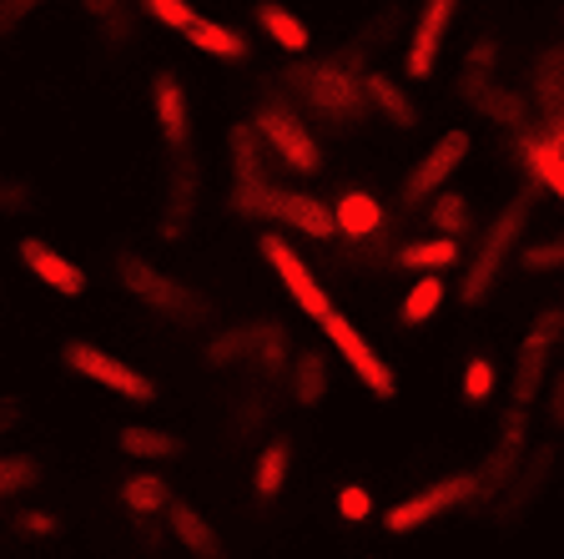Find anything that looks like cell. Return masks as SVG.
Segmentation results:
<instances>
[{
  "label": "cell",
  "instance_id": "1",
  "mask_svg": "<svg viewBox=\"0 0 564 559\" xmlns=\"http://www.w3.org/2000/svg\"><path fill=\"white\" fill-rule=\"evenodd\" d=\"M534 202H540V186L529 182V186H519L505 207L494 212V222L484 227V237H479V252H474L469 272H464V282H458V303L464 308L489 303V292L499 288L509 257L524 247V227H529V217H534Z\"/></svg>",
  "mask_w": 564,
  "mask_h": 559
},
{
  "label": "cell",
  "instance_id": "2",
  "mask_svg": "<svg viewBox=\"0 0 564 559\" xmlns=\"http://www.w3.org/2000/svg\"><path fill=\"white\" fill-rule=\"evenodd\" d=\"M364 76L368 71H358L343 51H333V56H323V61L293 66L288 71V86H293L297 101H303L307 111H317L323 121H333V127H358V121L373 117V111H368Z\"/></svg>",
  "mask_w": 564,
  "mask_h": 559
},
{
  "label": "cell",
  "instance_id": "3",
  "mask_svg": "<svg viewBox=\"0 0 564 559\" xmlns=\"http://www.w3.org/2000/svg\"><path fill=\"white\" fill-rule=\"evenodd\" d=\"M111 272H117L121 288H127L152 318H162V323H172V327H202L212 318V298H202L197 288H187L182 278L162 272L152 257L131 252V247H121V252L111 257Z\"/></svg>",
  "mask_w": 564,
  "mask_h": 559
},
{
  "label": "cell",
  "instance_id": "4",
  "mask_svg": "<svg viewBox=\"0 0 564 559\" xmlns=\"http://www.w3.org/2000/svg\"><path fill=\"white\" fill-rule=\"evenodd\" d=\"M293 333L288 323L278 318H258V323H237V327H223L212 333L207 348H202V363L207 368H252L262 384L282 378L288 363H293Z\"/></svg>",
  "mask_w": 564,
  "mask_h": 559
},
{
  "label": "cell",
  "instance_id": "5",
  "mask_svg": "<svg viewBox=\"0 0 564 559\" xmlns=\"http://www.w3.org/2000/svg\"><path fill=\"white\" fill-rule=\"evenodd\" d=\"M227 166H232V186H227V207L247 222H278V182L268 172V147L252 131V121H237L227 131Z\"/></svg>",
  "mask_w": 564,
  "mask_h": 559
},
{
  "label": "cell",
  "instance_id": "6",
  "mask_svg": "<svg viewBox=\"0 0 564 559\" xmlns=\"http://www.w3.org/2000/svg\"><path fill=\"white\" fill-rule=\"evenodd\" d=\"M252 131L262 137L268 157H278L288 172H297V176L323 172V147H317V137L307 131L303 111H293L288 96H262L258 111H252Z\"/></svg>",
  "mask_w": 564,
  "mask_h": 559
},
{
  "label": "cell",
  "instance_id": "7",
  "mask_svg": "<svg viewBox=\"0 0 564 559\" xmlns=\"http://www.w3.org/2000/svg\"><path fill=\"white\" fill-rule=\"evenodd\" d=\"M61 368H70L76 378H86V384L106 388V394L127 398V404H137V408L156 404V384H152V378H147L141 368H131V363H121L117 353H106L101 343L66 338V343H61Z\"/></svg>",
  "mask_w": 564,
  "mask_h": 559
},
{
  "label": "cell",
  "instance_id": "8",
  "mask_svg": "<svg viewBox=\"0 0 564 559\" xmlns=\"http://www.w3.org/2000/svg\"><path fill=\"white\" fill-rule=\"evenodd\" d=\"M564 343V303H550L529 318L524 338H519L514 353V384H509V398L519 408H529L534 398H544V378H550V358Z\"/></svg>",
  "mask_w": 564,
  "mask_h": 559
},
{
  "label": "cell",
  "instance_id": "9",
  "mask_svg": "<svg viewBox=\"0 0 564 559\" xmlns=\"http://www.w3.org/2000/svg\"><path fill=\"white\" fill-rule=\"evenodd\" d=\"M474 499H479L474 474H444V479H434V484H423L419 494H409V499L393 504V509L383 514V529L388 535H413V529L434 525L438 514H454Z\"/></svg>",
  "mask_w": 564,
  "mask_h": 559
},
{
  "label": "cell",
  "instance_id": "10",
  "mask_svg": "<svg viewBox=\"0 0 564 559\" xmlns=\"http://www.w3.org/2000/svg\"><path fill=\"white\" fill-rule=\"evenodd\" d=\"M534 449L529 443V408L509 404L505 413H499V429H494V443L489 454H484V464L474 469V484H479V499H499L505 494V484L519 474V464H524V454Z\"/></svg>",
  "mask_w": 564,
  "mask_h": 559
},
{
  "label": "cell",
  "instance_id": "11",
  "mask_svg": "<svg viewBox=\"0 0 564 559\" xmlns=\"http://www.w3.org/2000/svg\"><path fill=\"white\" fill-rule=\"evenodd\" d=\"M474 137L464 127H448L444 137L429 147V152L419 157V162L409 166V176H403V207H423V202H434L438 192H444L448 182H454V172L464 166V157H469Z\"/></svg>",
  "mask_w": 564,
  "mask_h": 559
},
{
  "label": "cell",
  "instance_id": "12",
  "mask_svg": "<svg viewBox=\"0 0 564 559\" xmlns=\"http://www.w3.org/2000/svg\"><path fill=\"white\" fill-rule=\"evenodd\" d=\"M202 207V172H197V157H172L162 176V202H156V237L162 243H182L197 222Z\"/></svg>",
  "mask_w": 564,
  "mask_h": 559
},
{
  "label": "cell",
  "instance_id": "13",
  "mask_svg": "<svg viewBox=\"0 0 564 559\" xmlns=\"http://www.w3.org/2000/svg\"><path fill=\"white\" fill-rule=\"evenodd\" d=\"M258 252L268 257V268L278 272L282 292L297 303V313H307L313 323H328V318H333V298L323 292V282L313 278V268H307L303 257L293 252V243H282V233H262L258 237Z\"/></svg>",
  "mask_w": 564,
  "mask_h": 559
},
{
  "label": "cell",
  "instance_id": "14",
  "mask_svg": "<svg viewBox=\"0 0 564 559\" xmlns=\"http://www.w3.org/2000/svg\"><path fill=\"white\" fill-rule=\"evenodd\" d=\"M554 469H560V454H554V443H534L524 454V464H519V474L505 484V494L494 499V529H519V519H524L534 504H540V494L554 484Z\"/></svg>",
  "mask_w": 564,
  "mask_h": 559
},
{
  "label": "cell",
  "instance_id": "15",
  "mask_svg": "<svg viewBox=\"0 0 564 559\" xmlns=\"http://www.w3.org/2000/svg\"><path fill=\"white\" fill-rule=\"evenodd\" d=\"M323 333H328V348L338 353V358L352 368V378L364 384V394H373L378 404H388V398L399 394V378H393V368L383 363V353H378L343 313H333L328 323H323Z\"/></svg>",
  "mask_w": 564,
  "mask_h": 559
},
{
  "label": "cell",
  "instance_id": "16",
  "mask_svg": "<svg viewBox=\"0 0 564 559\" xmlns=\"http://www.w3.org/2000/svg\"><path fill=\"white\" fill-rule=\"evenodd\" d=\"M458 0H423L419 15H413L409 46H403V76L409 82H429L438 71V56H444V41L454 31Z\"/></svg>",
  "mask_w": 564,
  "mask_h": 559
},
{
  "label": "cell",
  "instance_id": "17",
  "mask_svg": "<svg viewBox=\"0 0 564 559\" xmlns=\"http://www.w3.org/2000/svg\"><path fill=\"white\" fill-rule=\"evenodd\" d=\"M152 127L162 137L166 157L192 152V96H187V82L176 76V66L152 71Z\"/></svg>",
  "mask_w": 564,
  "mask_h": 559
},
{
  "label": "cell",
  "instance_id": "18",
  "mask_svg": "<svg viewBox=\"0 0 564 559\" xmlns=\"http://www.w3.org/2000/svg\"><path fill=\"white\" fill-rule=\"evenodd\" d=\"M333 222H338L343 243H352L358 252H378L383 247V207L364 186H343V197L333 202Z\"/></svg>",
  "mask_w": 564,
  "mask_h": 559
},
{
  "label": "cell",
  "instance_id": "19",
  "mask_svg": "<svg viewBox=\"0 0 564 559\" xmlns=\"http://www.w3.org/2000/svg\"><path fill=\"white\" fill-rule=\"evenodd\" d=\"M15 257H21V268L31 272L41 288L61 292V298H82L86 292V272L76 268L66 252H56L51 243H41V237H21V243H15Z\"/></svg>",
  "mask_w": 564,
  "mask_h": 559
},
{
  "label": "cell",
  "instance_id": "20",
  "mask_svg": "<svg viewBox=\"0 0 564 559\" xmlns=\"http://www.w3.org/2000/svg\"><path fill=\"white\" fill-rule=\"evenodd\" d=\"M172 484H166L162 474H152V469H137V474L121 479V490H117V504L127 509L131 525H152V519H162L166 509H172Z\"/></svg>",
  "mask_w": 564,
  "mask_h": 559
},
{
  "label": "cell",
  "instance_id": "21",
  "mask_svg": "<svg viewBox=\"0 0 564 559\" xmlns=\"http://www.w3.org/2000/svg\"><path fill=\"white\" fill-rule=\"evenodd\" d=\"M166 529H172V539L187 549L192 559H227L223 535H217V525H212L197 504L172 499V509H166Z\"/></svg>",
  "mask_w": 564,
  "mask_h": 559
},
{
  "label": "cell",
  "instance_id": "22",
  "mask_svg": "<svg viewBox=\"0 0 564 559\" xmlns=\"http://www.w3.org/2000/svg\"><path fill=\"white\" fill-rule=\"evenodd\" d=\"M524 96L540 117H550L554 106H564V41H550V46L534 51L529 76H524Z\"/></svg>",
  "mask_w": 564,
  "mask_h": 559
},
{
  "label": "cell",
  "instance_id": "23",
  "mask_svg": "<svg viewBox=\"0 0 564 559\" xmlns=\"http://www.w3.org/2000/svg\"><path fill=\"white\" fill-rule=\"evenodd\" d=\"M282 384H288V398H293V408H317L323 398H328V353L323 348H297L293 363H288V373H282Z\"/></svg>",
  "mask_w": 564,
  "mask_h": 559
},
{
  "label": "cell",
  "instance_id": "24",
  "mask_svg": "<svg viewBox=\"0 0 564 559\" xmlns=\"http://www.w3.org/2000/svg\"><path fill=\"white\" fill-rule=\"evenodd\" d=\"M364 92H368V111L383 117L388 127H419V101L403 92V82H393L388 71H368L364 76Z\"/></svg>",
  "mask_w": 564,
  "mask_h": 559
},
{
  "label": "cell",
  "instance_id": "25",
  "mask_svg": "<svg viewBox=\"0 0 564 559\" xmlns=\"http://www.w3.org/2000/svg\"><path fill=\"white\" fill-rule=\"evenodd\" d=\"M278 222L282 227H293V233H303V237H313V243H333V237H338L333 207H323L313 192H282Z\"/></svg>",
  "mask_w": 564,
  "mask_h": 559
},
{
  "label": "cell",
  "instance_id": "26",
  "mask_svg": "<svg viewBox=\"0 0 564 559\" xmlns=\"http://www.w3.org/2000/svg\"><path fill=\"white\" fill-rule=\"evenodd\" d=\"M252 21H258V31L268 35L272 46L288 51V56H303V51L313 46V31L303 25V15L288 11L282 0H258V6H252Z\"/></svg>",
  "mask_w": 564,
  "mask_h": 559
},
{
  "label": "cell",
  "instance_id": "27",
  "mask_svg": "<svg viewBox=\"0 0 564 559\" xmlns=\"http://www.w3.org/2000/svg\"><path fill=\"white\" fill-rule=\"evenodd\" d=\"M494 76H499V41L494 35H479L469 51H464V66H458V82H454V92H458V101H479L484 92H494Z\"/></svg>",
  "mask_w": 564,
  "mask_h": 559
},
{
  "label": "cell",
  "instance_id": "28",
  "mask_svg": "<svg viewBox=\"0 0 564 559\" xmlns=\"http://www.w3.org/2000/svg\"><path fill=\"white\" fill-rule=\"evenodd\" d=\"M182 35H187L192 51H202V56H212V61H247L252 56L247 35L237 31V25H227V21H212V15H197Z\"/></svg>",
  "mask_w": 564,
  "mask_h": 559
},
{
  "label": "cell",
  "instance_id": "29",
  "mask_svg": "<svg viewBox=\"0 0 564 559\" xmlns=\"http://www.w3.org/2000/svg\"><path fill=\"white\" fill-rule=\"evenodd\" d=\"M288 474H293V439H288V433H272V439L262 443L258 464H252V494H258L262 504L278 499V494L288 490Z\"/></svg>",
  "mask_w": 564,
  "mask_h": 559
},
{
  "label": "cell",
  "instance_id": "30",
  "mask_svg": "<svg viewBox=\"0 0 564 559\" xmlns=\"http://www.w3.org/2000/svg\"><path fill=\"white\" fill-rule=\"evenodd\" d=\"M514 157L529 166V176H534V186H540V192H554V197L564 202V157L554 152V147H544L534 131H519V137H514Z\"/></svg>",
  "mask_w": 564,
  "mask_h": 559
},
{
  "label": "cell",
  "instance_id": "31",
  "mask_svg": "<svg viewBox=\"0 0 564 559\" xmlns=\"http://www.w3.org/2000/svg\"><path fill=\"white\" fill-rule=\"evenodd\" d=\"M399 25H403V11L388 0V6H378V11L358 25V35L343 46V56H348L358 71H368V56H373V51H383L388 41H393V31H399Z\"/></svg>",
  "mask_w": 564,
  "mask_h": 559
},
{
  "label": "cell",
  "instance_id": "32",
  "mask_svg": "<svg viewBox=\"0 0 564 559\" xmlns=\"http://www.w3.org/2000/svg\"><path fill=\"white\" fill-rule=\"evenodd\" d=\"M474 111H479L484 121H494L499 131H509V137H519V131H529V96L514 92V86H494V92H484L479 101H474Z\"/></svg>",
  "mask_w": 564,
  "mask_h": 559
},
{
  "label": "cell",
  "instance_id": "33",
  "mask_svg": "<svg viewBox=\"0 0 564 559\" xmlns=\"http://www.w3.org/2000/svg\"><path fill=\"white\" fill-rule=\"evenodd\" d=\"M117 449L127 459H141V464H152V459H176L182 454V439L166 429H152V423H121L117 429Z\"/></svg>",
  "mask_w": 564,
  "mask_h": 559
},
{
  "label": "cell",
  "instance_id": "34",
  "mask_svg": "<svg viewBox=\"0 0 564 559\" xmlns=\"http://www.w3.org/2000/svg\"><path fill=\"white\" fill-rule=\"evenodd\" d=\"M429 227H434L438 237H448V243H464L474 227V202L469 192H458V186H444L434 202H429Z\"/></svg>",
  "mask_w": 564,
  "mask_h": 559
},
{
  "label": "cell",
  "instance_id": "35",
  "mask_svg": "<svg viewBox=\"0 0 564 559\" xmlns=\"http://www.w3.org/2000/svg\"><path fill=\"white\" fill-rule=\"evenodd\" d=\"M76 11L91 21V31L106 46H127L137 21H131V0H76Z\"/></svg>",
  "mask_w": 564,
  "mask_h": 559
},
{
  "label": "cell",
  "instance_id": "36",
  "mask_svg": "<svg viewBox=\"0 0 564 559\" xmlns=\"http://www.w3.org/2000/svg\"><path fill=\"white\" fill-rule=\"evenodd\" d=\"M434 313H444V278H438V272H423V278L413 282L409 292H403L399 323L403 327H423Z\"/></svg>",
  "mask_w": 564,
  "mask_h": 559
},
{
  "label": "cell",
  "instance_id": "37",
  "mask_svg": "<svg viewBox=\"0 0 564 559\" xmlns=\"http://www.w3.org/2000/svg\"><path fill=\"white\" fill-rule=\"evenodd\" d=\"M393 262L409 268V272H448L458 262V243H448V237H423V243L399 247Z\"/></svg>",
  "mask_w": 564,
  "mask_h": 559
},
{
  "label": "cell",
  "instance_id": "38",
  "mask_svg": "<svg viewBox=\"0 0 564 559\" xmlns=\"http://www.w3.org/2000/svg\"><path fill=\"white\" fill-rule=\"evenodd\" d=\"M268 419H272V388L258 378V384H252V388H247V394L232 404V439H242V443L258 439V433L268 429Z\"/></svg>",
  "mask_w": 564,
  "mask_h": 559
},
{
  "label": "cell",
  "instance_id": "39",
  "mask_svg": "<svg viewBox=\"0 0 564 559\" xmlns=\"http://www.w3.org/2000/svg\"><path fill=\"white\" fill-rule=\"evenodd\" d=\"M35 207H41V186L21 172H0V222L31 217Z\"/></svg>",
  "mask_w": 564,
  "mask_h": 559
},
{
  "label": "cell",
  "instance_id": "40",
  "mask_svg": "<svg viewBox=\"0 0 564 559\" xmlns=\"http://www.w3.org/2000/svg\"><path fill=\"white\" fill-rule=\"evenodd\" d=\"M41 484V459L35 454H0V499L35 490Z\"/></svg>",
  "mask_w": 564,
  "mask_h": 559
},
{
  "label": "cell",
  "instance_id": "41",
  "mask_svg": "<svg viewBox=\"0 0 564 559\" xmlns=\"http://www.w3.org/2000/svg\"><path fill=\"white\" fill-rule=\"evenodd\" d=\"M519 268L534 272V278L564 272V237H540V243H524V247H519Z\"/></svg>",
  "mask_w": 564,
  "mask_h": 559
},
{
  "label": "cell",
  "instance_id": "42",
  "mask_svg": "<svg viewBox=\"0 0 564 559\" xmlns=\"http://www.w3.org/2000/svg\"><path fill=\"white\" fill-rule=\"evenodd\" d=\"M137 6H141V15H147V21H156L162 31H176V35L197 21V11H192L187 0H137Z\"/></svg>",
  "mask_w": 564,
  "mask_h": 559
},
{
  "label": "cell",
  "instance_id": "43",
  "mask_svg": "<svg viewBox=\"0 0 564 559\" xmlns=\"http://www.w3.org/2000/svg\"><path fill=\"white\" fill-rule=\"evenodd\" d=\"M494 384H499V373H494V363L484 358H469V368H464V404L469 408H484L494 398Z\"/></svg>",
  "mask_w": 564,
  "mask_h": 559
},
{
  "label": "cell",
  "instance_id": "44",
  "mask_svg": "<svg viewBox=\"0 0 564 559\" xmlns=\"http://www.w3.org/2000/svg\"><path fill=\"white\" fill-rule=\"evenodd\" d=\"M338 514L348 519V525H364V519H373V494H368L364 484H343V490H338Z\"/></svg>",
  "mask_w": 564,
  "mask_h": 559
},
{
  "label": "cell",
  "instance_id": "45",
  "mask_svg": "<svg viewBox=\"0 0 564 559\" xmlns=\"http://www.w3.org/2000/svg\"><path fill=\"white\" fill-rule=\"evenodd\" d=\"M15 535H25V539H56L61 535V519H56V514H46V509H21V514H15Z\"/></svg>",
  "mask_w": 564,
  "mask_h": 559
},
{
  "label": "cell",
  "instance_id": "46",
  "mask_svg": "<svg viewBox=\"0 0 564 559\" xmlns=\"http://www.w3.org/2000/svg\"><path fill=\"white\" fill-rule=\"evenodd\" d=\"M35 6H41V0H0V41H11V35L35 15Z\"/></svg>",
  "mask_w": 564,
  "mask_h": 559
},
{
  "label": "cell",
  "instance_id": "47",
  "mask_svg": "<svg viewBox=\"0 0 564 559\" xmlns=\"http://www.w3.org/2000/svg\"><path fill=\"white\" fill-rule=\"evenodd\" d=\"M21 423H25V398L6 394V398H0V443L11 439V433L21 429Z\"/></svg>",
  "mask_w": 564,
  "mask_h": 559
},
{
  "label": "cell",
  "instance_id": "48",
  "mask_svg": "<svg viewBox=\"0 0 564 559\" xmlns=\"http://www.w3.org/2000/svg\"><path fill=\"white\" fill-rule=\"evenodd\" d=\"M544 419H550V429H564V368L550 378V394H544Z\"/></svg>",
  "mask_w": 564,
  "mask_h": 559
},
{
  "label": "cell",
  "instance_id": "49",
  "mask_svg": "<svg viewBox=\"0 0 564 559\" xmlns=\"http://www.w3.org/2000/svg\"><path fill=\"white\" fill-rule=\"evenodd\" d=\"M554 21H560V25H564V0H560V6H554Z\"/></svg>",
  "mask_w": 564,
  "mask_h": 559
},
{
  "label": "cell",
  "instance_id": "50",
  "mask_svg": "<svg viewBox=\"0 0 564 559\" xmlns=\"http://www.w3.org/2000/svg\"><path fill=\"white\" fill-rule=\"evenodd\" d=\"M560 353H564V343H560Z\"/></svg>",
  "mask_w": 564,
  "mask_h": 559
}]
</instances>
